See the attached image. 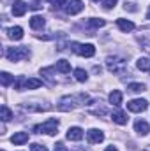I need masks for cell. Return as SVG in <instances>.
Listing matches in <instances>:
<instances>
[{
  "instance_id": "obj_30",
  "label": "cell",
  "mask_w": 150,
  "mask_h": 151,
  "mask_svg": "<svg viewBox=\"0 0 150 151\" xmlns=\"http://www.w3.org/2000/svg\"><path fill=\"white\" fill-rule=\"evenodd\" d=\"M30 7H32L34 11H37V9H41V2H39V0H36V2H34V4H32Z\"/></svg>"
},
{
  "instance_id": "obj_6",
  "label": "cell",
  "mask_w": 150,
  "mask_h": 151,
  "mask_svg": "<svg viewBox=\"0 0 150 151\" xmlns=\"http://www.w3.org/2000/svg\"><path fill=\"white\" fill-rule=\"evenodd\" d=\"M147 107H149V102L145 99H134V100L127 102V109L131 113H143V111H147Z\"/></svg>"
},
{
  "instance_id": "obj_25",
  "label": "cell",
  "mask_w": 150,
  "mask_h": 151,
  "mask_svg": "<svg viewBox=\"0 0 150 151\" xmlns=\"http://www.w3.org/2000/svg\"><path fill=\"white\" fill-rule=\"evenodd\" d=\"M88 25H90L92 28H99V27H104L106 21H104L103 18H92V19H88Z\"/></svg>"
},
{
  "instance_id": "obj_23",
  "label": "cell",
  "mask_w": 150,
  "mask_h": 151,
  "mask_svg": "<svg viewBox=\"0 0 150 151\" xmlns=\"http://www.w3.org/2000/svg\"><path fill=\"white\" fill-rule=\"evenodd\" d=\"M0 83H2V86H9L11 83H14V76H11L9 72H2L0 74Z\"/></svg>"
},
{
  "instance_id": "obj_3",
  "label": "cell",
  "mask_w": 150,
  "mask_h": 151,
  "mask_svg": "<svg viewBox=\"0 0 150 151\" xmlns=\"http://www.w3.org/2000/svg\"><path fill=\"white\" fill-rule=\"evenodd\" d=\"M57 128H58V119L50 118V119H46L44 123L37 125L34 130H36V134H48V135H55V134H57Z\"/></svg>"
},
{
  "instance_id": "obj_34",
  "label": "cell",
  "mask_w": 150,
  "mask_h": 151,
  "mask_svg": "<svg viewBox=\"0 0 150 151\" xmlns=\"http://www.w3.org/2000/svg\"><path fill=\"white\" fill-rule=\"evenodd\" d=\"M2 151H5V150H2Z\"/></svg>"
},
{
  "instance_id": "obj_5",
  "label": "cell",
  "mask_w": 150,
  "mask_h": 151,
  "mask_svg": "<svg viewBox=\"0 0 150 151\" xmlns=\"http://www.w3.org/2000/svg\"><path fill=\"white\" fill-rule=\"evenodd\" d=\"M73 51L85 56V58H92L95 55V47L94 44H78V42H73Z\"/></svg>"
},
{
  "instance_id": "obj_19",
  "label": "cell",
  "mask_w": 150,
  "mask_h": 151,
  "mask_svg": "<svg viewBox=\"0 0 150 151\" xmlns=\"http://www.w3.org/2000/svg\"><path fill=\"white\" fill-rule=\"evenodd\" d=\"M110 102H111L113 106H120L122 104V91L120 90H113L111 93H110Z\"/></svg>"
},
{
  "instance_id": "obj_17",
  "label": "cell",
  "mask_w": 150,
  "mask_h": 151,
  "mask_svg": "<svg viewBox=\"0 0 150 151\" xmlns=\"http://www.w3.org/2000/svg\"><path fill=\"white\" fill-rule=\"evenodd\" d=\"M41 86H42V81L36 79V77H28L25 81V90H36V88H41Z\"/></svg>"
},
{
  "instance_id": "obj_33",
  "label": "cell",
  "mask_w": 150,
  "mask_h": 151,
  "mask_svg": "<svg viewBox=\"0 0 150 151\" xmlns=\"http://www.w3.org/2000/svg\"><path fill=\"white\" fill-rule=\"evenodd\" d=\"M145 151H150V150H145Z\"/></svg>"
},
{
  "instance_id": "obj_24",
  "label": "cell",
  "mask_w": 150,
  "mask_h": 151,
  "mask_svg": "<svg viewBox=\"0 0 150 151\" xmlns=\"http://www.w3.org/2000/svg\"><path fill=\"white\" fill-rule=\"evenodd\" d=\"M74 77H76V81H79V83H85V81L88 79V74H87L83 69H76V70H74Z\"/></svg>"
},
{
  "instance_id": "obj_13",
  "label": "cell",
  "mask_w": 150,
  "mask_h": 151,
  "mask_svg": "<svg viewBox=\"0 0 150 151\" xmlns=\"http://www.w3.org/2000/svg\"><path fill=\"white\" fill-rule=\"evenodd\" d=\"M117 25H118V28H120L122 32H131V30L134 28V23L129 21V19H124V18H118V19H117Z\"/></svg>"
},
{
  "instance_id": "obj_20",
  "label": "cell",
  "mask_w": 150,
  "mask_h": 151,
  "mask_svg": "<svg viewBox=\"0 0 150 151\" xmlns=\"http://www.w3.org/2000/svg\"><path fill=\"white\" fill-rule=\"evenodd\" d=\"M136 67H138L140 70H143V72H150V60L149 58H140V60L136 62Z\"/></svg>"
},
{
  "instance_id": "obj_7",
  "label": "cell",
  "mask_w": 150,
  "mask_h": 151,
  "mask_svg": "<svg viewBox=\"0 0 150 151\" xmlns=\"http://www.w3.org/2000/svg\"><path fill=\"white\" fill-rule=\"evenodd\" d=\"M87 139H88L90 144H99V142L104 141V134L101 130H97V128H90L87 132Z\"/></svg>"
},
{
  "instance_id": "obj_18",
  "label": "cell",
  "mask_w": 150,
  "mask_h": 151,
  "mask_svg": "<svg viewBox=\"0 0 150 151\" xmlns=\"http://www.w3.org/2000/svg\"><path fill=\"white\" fill-rule=\"evenodd\" d=\"M55 69L58 72H62V74H67V72H71V63L67 60H58L57 65H55Z\"/></svg>"
},
{
  "instance_id": "obj_10",
  "label": "cell",
  "mask_w": 150,
  "mask_h": 151,
  "mask_svg": "<svg viewBox=\"0 0 150 151\" xmlns=\"http://www.w3.org/2000/svg\"><path fill=\"white\" fill-rule=\"evenodd\" d=\"M27 12V4L23 2V0H14V4H12V14L14 16H23Z\"/></svg>"
},
{
  "instance_id": "obj_29",
  "label": "cell",
  "mask_w": 150,
  "mask_h": 151,
  "mask_svg": "<svg viewBox=\"0 0 150 151\" xmlns=\"http://www.w3.org/2000/svg\"><path fill=\"white\" fill-rule=\"evenodd\" d=\"M48 2H51V4H55V5H64L67 0H48Z\"/></svg>"
},
{
  "instance_id": "obj_1",
  "label": "cell",
  "mask_w": 150,
  "mask_h": 151,
  "mask_svg": "<svg viewBox=\"0 0 150 151\" xmlns=\"http://www.w3.org/2000/svg\"><path fill=\"white\" fill-rule=\"evenodd\" d=\"M88 97L85 95V93H79V95H76V97H62L60 99V102H58V109L60 111H71V109H74L76 106H79V104H85V100H87Z\"/></svg>"
},
{
  "instance_id": "obj_11",
  "label": "cell",
  "mask_w": 150,
  "mask_h": 151,
  "mask_svg": "<svg viewBox=\"0 0 150 151\" xmlns=\"http://www.w3.org/2000/svg\"><path fill=\"white\" fill-rule=\"evenodd\" d=\"M11 142L16 144V146L25 144V142H28V134H27V132H16V134L11 137Z\"/></svg>"
},
{
  "instance_id": "obj_8",
  "label": "cell",
  "mask_w": 150,
  "mask_h": 151,
  "mask_svg": "<svg viewBox=\"0 0 150 151\" xmlns=\"http://www.w3.org/2000/svg\"><path fill=\"white\" fill-rule=\"evenodd\" d=\"M83 2L81 0H71L69 4H67V7H66V11H67V14H71V16H74V14H79L81 11H83Z\"/></svg>"
},
{
  "instance_id": "obj_16",
  "label": "cell",
  "mask_w": 150,
  "mask_h": 151,
  "mask_svg": "<svg viewBox=\"0 0 150 151\" xmlns=\"http://www.w3.org/2000/svg\"><path fill=\"white\" fill-rule=\"evenodd\" d=\"M44 18L42 16H32L30 18V27L34 28V30H42L44 28Z\"/></svg>"
},
{
  "instance_id": "obj_9",
  "label": "cell",
  "mask_w": 150,
  "mask_h": 151,
  "mask_svg": "<svg viewBox=\"0 0 150 151\" xmlns=\"http://www.w3.org/2000/svg\"><path fill=\"white\" fill-rule=\"evenodd\" d=\"M66 137H67L69 141H81V139H83V130H81L79 127H71V128L67 130Z\"/></svg>"
},
{
  "instance_id": "obj_21",
  "label": "cell",
  "mask_w": 150,
  "mask_h": 151,
  "mask_svg": "<svg viewBox=\"0 0 150 151\" xmlns=\"http://www.w3.org/2000/svg\"><path fill=\"white\" fill-rule=\"evenodd\" d=\"M0 118H2V121L12 119V111H11L7 106H2V107H0Z\"/></svg>"
},
{
  "instance_id": "obj_15",
  "label": "cell",
  "mask_w": 150,
  "mask_h": 151,
  "mask_svg": "<svg viewBox=\"0 0 150 151\" xmlns=\"http://www.w3.org/2000/svg\"><path fill=\"white\" fill-rule=\"evenodd\" d=\"M7 35L12 40H20V39H23V28L21 27H12V28L7 30Z\"/></svg>"
},
{
  "instance_id": "obj_32",
  "label": "cell",
  "mask_w": 150,
  "mask_h": 151,
  "mask_svg": "<svg viewBox=\"0 0 150 151\" xmlns=\"http://www.w3.org/2000/svg\"><path fill=\"white\" fill-rule=\"evenodd\" d=\"M147 19H150V9H149V12H147Z\"/></svg>"
},
{
  "instance_id": "obj_2",
  "label": "cell",
  "mask_w": 150,
  "mask_h": 151,
  "mask_svg": "<svg viewBox=\"0 0 150 151\" xmlns=\"http://www.w3.org/2000/svg\"><path fill=\"white\" fill-rule=\"evenodd\" d=\"M28 56H30V51L25 46H21V47H7V51H5V58L9 62H20V60L28 58Z\"/></svg>"
},
{
  "instance_id": "obj_4",
  "label": "cell",
  "mask_w": 150,
  "mask_h": 151,
  "mask_svg": "<svg viewBox=\"0 0 150 151\" xmlns=\"http://www.w3.org/2000/svg\"><path fill=\"white\" fill-rule=\"evenodd\" d=\"M106 67H108V70L113 72V74H124L125 69H127L125 62L122 58H117V56H108L106 58Z\"/></svg>"
},
{
  "instance_id": "obj_26",
  "label": "cell",
  "mask_w": 150,
  "mask_h": 151,
  "mask_svg": "<svg viewBox=\"0 0 150 151\" xmlns=\"http://www.w3.org/2000/svg\"><path fill=\"white\" fill-rule=\"evenodd\" d=\"M101 4H103L104 9H113V7L117 5V0H103Z\"/></svg>"
},
{
  "instance_id": "obj_28",
  "label": "cell",
  "mask_w": 150,
  "mask_h": 151,
  "mask_svg": "<svg viewBox=\"0 0 150 151\" xmlns=\"http://www.w3.org/2000/svg\"><path fill=\"white\" fill-rule=\"evenodd\" d=\"M53 151H69V150H67L62 142H57V144H55V150H53Z\"/></svg>"
},
{
  "instance_id": "obj_22",
  "label": "cell",
  "mask_w": 150,
  "mask_h": 151,
  "mask_svg": "<svg viewBox=\"0 0 150 151\" xmlns=\"http://www.w3.org/2000/svg\"><path fill=\"white\" fill-rule=\"evenodd\" d=\"M145 84H141V83H131L129 86H127V90L129 91H133V93H141V91H145Z\"/></svg>"
},
{
  "instance_id": "obj_12",
  "label": "cell",
  "mask_w": 150,
  "mask_h": 151,
  "mask_svg": "<svg viewBox=\"0 0 150 151\" xmlns=\"http://www.w3.org/2000/svg\"><path fill=\"white\" fill-rule=\"evenodd\" d=\"M111 118H113V121L115 123H118V125H127V114L124 113V111H120V109H117V111H113L111 114Z\"/></svg>"
},
{
  "instance_id": "obj_14",
  "label": "cell",
  "mask_w": 150,
  "mask_h": 151,
  "mask_svg": "<svg viewBox=\"0 0 150 151\" xmlns=\"http://www.w3.org/2000/svg\"><path fill=\"white\" fill-rule=\"evenodd\" d=\"M134 130L140 134V135H147L149 134V123L147 121H143V119H138L136 123H134Z\"/></svg>"
},
{
  "instance_id": "obj_27",
  "label": "cell",
  "mask_w": 150,
  "mask_h": 151,
  "mask_svg": "<svg viewBox=\"0 0 150 151\" xmlns=\"http://www.w3.org/2000/svg\"><path fill=\"white\" fill-rule=\"evenodd\" d=\"M30 150H32V151H48V150H46V146L37 144V142H36V144H32V146H30Z\"/></svg>"
},
{
  "instance_id": "obj_31",
  "label": "cell",
  "mask_w": 150,
  "mask_h": 151,
  "mask_svg": "<svg viewBox=\"0 0 150 151\" xmlns=\"http://www.w3.org/2000/svg\"><path fill=\"white\" fill-rule=\"evenodd\" d=\"M104 151H118V150H117L115 146H108V148H106V150H104Z\"/></svg>"
}]
</instances>
